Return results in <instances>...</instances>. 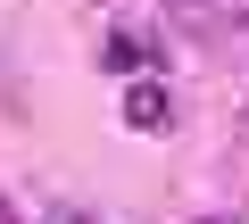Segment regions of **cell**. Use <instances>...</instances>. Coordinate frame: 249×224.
Masks as SVG:
<instances>
[{"label": "cell", "instance_id": "cell-2", "mask_svg": "<svg viewBox=\"0 0 249 224\" xmlns=\"http://www.w3.org/2000/svg\"><path fill=\"white\" fill-rule=\"evenodd\" d=\"M100 67L133 83V75H150V42H142V34H108V50H100Z\"/></svg>", "mask_w": 249, "mask_h": 224}, {"label": "cell", "instance_id": "cell-1", "mask_svg": "<svg viewBox=\"0 0 249 224\" xmlns=\"http://www.w3.org/2000/svg\"><path fill=\"white\" fill-rule=\"evenodd\" d=\"M124 125H133V133H166V125H175L166 83H150V75H133V83H124Z\"/></svg>", "mask_w": 249, "mask_h": 224}, {"label": "cell", "instance_id": "cell-3", "mask_svg": "<svg viewBox=\"0 0 249 224\" xmlns=\"http://www.w3.org/2000/svg\"><path fill=\"white\" fill-rule=\"evenodd\" d=\"M0 224H9V199H0Z\"/></svg>", "mask_w": 249, "mask_h": 224}]
</instances>
